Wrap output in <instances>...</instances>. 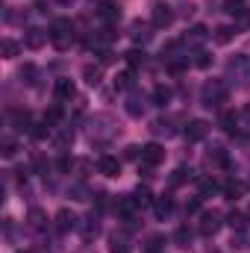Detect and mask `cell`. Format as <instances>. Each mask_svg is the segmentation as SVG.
I'll use <instances>...</instances> for the list:
<instances>
[{
    "label": "cell",
    "instance_id": "cell-5",
    "mask_svg": "<svg viewBox=\"0 0 250 253\" xmlns=\"http://www.w3.org/2000/svg\"><path fill=\"white\" fill-rule=\"evenodd\" d=\"M162 159H165V150H162L156 141H150V144H144V147H141V162H144L147 168H156Z\"/></svg>",
    "mask_w": 250,
    "mask_h": 253
},
{
    "label": "cell",
    "instance_id": "cell-31",
    "mask_svg": "<svg viewBox=\"0 0 250 253\" xmlns=\"http://www.w3.org/2000/svg\"><path fill=\"white\" fill-rule=\"evenodd\" d=\"M71 141H74V129H59V132H56V144H59V147H68Z\"/></svg>",
    "mask_w": 250,
    "mask_h": 253
},
{
    "label": "cell",
    "instance_id": "cell-13",
    "mask_svg": "<svg viewBox=\"0 0 250 253\" xmlns=\"http://www.w3.org/2000/svg\"><path fill=\"white\" fill-rule=\"evenodd\" d=\"M206 39H209V30H206L203 24H197V27H191V30L186 33V39H183V42H186L188 47H197V44H203Z\"/></svg>",
    "mask_w": 250,
    "mask_h": 253
},
{
    "label": "cell",
    "instance_id": "cell-1",
    "mask_svg": "<svg viewBox=\"0 0 250 253\" xmlns=\"http://www.w3.org/2000/svg\"><path fill=\"white\" fill-rule=\"evenodd\" d=\"M121 135V124L112 118V115H94L91 124H88V138L94 144H109L112 138Z\"/></svg>",
    "mask_w": 250,
    "mask_h": 253
},
{
    "label": "cell",
    "instance_id": "cell-16",
    "mask_svg": "<svg viewBox=\"0 0 250 253\" xmlns=\"http://www.w3.org/2000/svg\"><path fill=\"white\" fill-rule=\"evenodd\" d=\"M206 162H209V165H212V162H215V165H230V156H227V150H224V147H218V144H215V147H209Z\"/></svg>",
    "mask_w": 250,
    "mask_h": 253
},
{
    "label": "cell",
    "instance_id": "cell-19",
    "mask_svg": "<svg viewBox=\"0 0 250 253\" xmlns=\"http://www.w3.org/2000/svg\"><path fill=\"white\" fill-rule=\"evenodd\" d=\"M132 197H135V203H138L141 209H144V206H150V203L156 200V197L150 194V189H147V186H138V189L132 191Z\"/></svg>",
    "mask_w": 250,
    "mask_h": 253
},
{
    "label": "cell",
    "instance_id": "cell-36",
    "mask_svg": "<svg viewBox=\"0 0 250 253\" xmlns=\"http://www.w3.org/2000/svg\"><path fill=\"white\" fill-rule=\"evenodd\" d=\"M59 118H62V112H59V109H50V112H44V124H50V126L59 124Z\"/></svg>",
    "mask_w": 250,
    "mask_h": 253
},
{
    "label": "cell",
    "instance_id": "cell-15",
    "mask_svg": "<svg viewBox=\"0 0 250 253\" xmlns=\"http://www.w3.org/2000/svg\"><path fill=\"white\" fill-rule=\"evenodd\" d=\"M100 18L109 21V24L118 21V18H121V6H118L115 0H103V6H100Z\"/></svg>",
    "mask_w": 250,
    "mask_h": 253
},
{
    "label": "cell",
    "instance_id": "cell-35",
    "mask_svg": "<svg viewBox=\"0 0 250 253\" xmlns=\"http://www.w3.org/2000/svg\"><path fill=\"white\" fill-rule=\"evenodd\" d=\"M15 153H18V144H15L12 138H6V141H3V156H6V159H12Z\"/></svg>",
    "mask_w": 250,
    "mask_h": 253
},
{
    "label": "cell",
    "instance_id": "cell-17",
    "mask_svg": "<svg viewBox=\"0 0 250 253\" xmlns=\"http://www.w3.org/2000/svg\"><path fill=\"white\" fill-rule=\"evenodd\" d=\"M171 206H174V203H171V197H168V194H162V197H156V200H153V209H156V215H159V218H168V215H171Z\"/></svg>",
    "mask_w": 250,
    "mask_h": 253
},
{
    "label": "cell",
    "instance_id": "cell-27",
    "mask_svg": "<svg viewBox=\"0 0 250 253\" xmlns=\"http://www.w3.org/2000/svg\"><path fill=\"white\" fill-rule=\"evenodd\" d=\"M230 227L233 230H245V224H248V215H242V212H230Z\"/></svg>",
    "mask_w": 250,
    "mask_h": 253
},
{
    "label": "cell",
    "instance_id": "cell-11",
    "mask_svg": "<svg viewBox=\"0 0 250 253\" xmlns=\"http://www.w3.org/2000/svg\"><path fill=\"white\" fill-rule=\"evenodd\" d=\"M230 74H236V77H250V56L248 53H239V56L230 59Z\"/></svg>",
    "mask_w": 250,
    "mask_h": 253
},
{
    "label": "cell",
    "instance_id": "cell-30",
    "mask_svg": "<svg viewBox=\"0 0 250 253\" xmlns=\"http://www.w3.org/2000/svg\"><path fill=\"white\" fill-rule=\"evenodd\" d=\"M126 65H129V68L144 65V53H141V50H129V53H126Z\"/></svg>",
    "mask_w": 250,
    "mask_h": 253
},
{
    "label": "cell",
    "instance_id": "cell-41",
    "mask_svg": "<svg viewBox=\"0 0 250 253\" xmlns=\"http://www.w3.org/2000/svg\"><path fill=\"white\" fill-rule=\"evenodd\" d=\"M242 115H245V118H248V121H250V103H248V106H245V112H242Z\"/></svg>",
    "mask_w": 250,
    "mask_h": 253
},
{
    "label": "cell",
    "instance_id": "cell-40",
    "mask_svg": "<svg viewBox=\"0 0 250 253\" xmlns=\"http://www.w3.org/2000/svg\"><path fill=\"white\" fill-rule=\"evenodd\" d=\"M71 165H74V162H71L68 156H62V159H59V171H71Z\"/></svg>",
    "mask_w": 250,
    "mask_h": 253
},
{
    "label": "cell",
    "instance_id": "cell-10",
    "mask_svg": "<svg viewBox=\"0 0 250 253\" xmlns=\"http://www.w3.org/2000/svg\"><path fill=\"white\" fill-rule=\"evenodd\" d=\"M27 224H30V230H36V233L47 230V215H44V209L33 206V209H30V215H27Z\"/></svg>",
    "mask_w": 250,
    "mask_h": 253
},
{
    "label": "cell",
    "instance_id": "cell-7",
    "mask_svg": "<svg viewBox=\"0 0 250 253\" xmlns=\"http://www.w3.org/2000/svg\"><path fill=\"white\" fill-rule=\"evenodd\" d=\"M44 42H47V33H44V30H39V27H30V30H27V36H24V44H27L30 50L44 47Z\"/></svg>",
    "mask_w": 250,
    "mask_h": 253
},
{
    "label": "cell",
    "instance_id": "cell-4",
    "mask_svg": "<svg viewBox=\"0 0 250 253\" xmlns=\"http://www.w3.org/2000/svg\"><path fill=\"white\" fill-rule=\"evenodd\" d=\"M150 24H153L156 30L171 27V24H174V12H171V6H168V3H156L153 12H150Z\"/></svg>",
    "mask_w": 250,
    "mask_h": 253
},
{
    "label": "cell",
    "instance_id": "cell-39",
    "mask_svg": "<svg viewBox=\"0 0 250 253\" xmlns=\"http://www.w3.org/2000/svg\"><path fill=\"white\" fill-rule=\"evenodd\" d=\"M91 236H97V224H94V218H88V224H85V239H91Z\"/></svg>",
    "mask_w": 250,
    "mask_h": 253
},
{
    "label": "cell",
    "instance_id": "cell-34",
    "mask_svg": "<svg viewBox=\"0 0 250 253\" xmlns=\"http://www.w3.org/2000/svg\"><path fill=\"white\" fill-rule=\"evenodd\" d=\"M132 39H135V42H147V39H150V33H147L141 24H135V27H132Z\"/></svg>",
    "mask_w": 250,
    "mask_h": 253
},
{
    "label": "cell",
    "instance_id": "cell-24",
    "mask_svg": "<svg viewBox=\"0 0 250 253\" xmlns=\"http://www.w3.org/2000/svg\"><path fill=\"white\" fill-rule=\"evenodd\" d=\"M0 50H3V56H6V59H15L21 47H18V44H15L12 39H3V44H0Z\"/></svg>",
    "mask_w": 250,
    "mask_h": 253
},
{
    "label": "cell",
    "instance_id": "cell-23",
    "mask_svg": "<svg viewBox=\"0 0 250 253\" xmlns=\"http://www.w3.org/2000/svg\"><path fill=\"white\" fill-rule=\"evenodd\" d=\"M233 36H236V27H218V30H215V42H218V44H227Z\"/></svg>",
    "mask_w": 250,
    "mask_h": 253
},
{
    "label": "cell",
    "instance_id": "cell-14",
    "mask_svg": "<svg viewBox=\"0 0 250 253\" xmlns=\"http://www.w3.org/2000/svg\"><path fill=\"white\" fill-rule=\"evenodd\" d=\"M53 94H56V100H71V97L77 94V88H74V83H71V80H56Z\"/></svg>",
    "mask_w": 250,
    "mask_h": 253
},
{
    "label": "cell",
    "instance_id": "cell-43",
    "mask_svg": "<svg viewBox=\"0 0 250 253\" xmlns=\"http://www.w3.org/2000/svg\"><path fill=\"white\" fill-rule=\"evenodd\" d=\"M248 218H250V209H248Z\"/></svg>",
    "mask_w": 250,
    "mask_h": 253
},
{
    "label": "cell",
    "instance_id": "cell-2",
    "mask_svg": "<svg viewBox=\"0 0 250 253\" xmlns=\"http://www.w3.org/2000/svg\"><path fill=\"white\" fill-rule=\"evenodd\" d=\"M50 42H53L56 50H68L71 42H74V24L65 21V18L53 21V27H50Z\"/></svg>",
    "mask_w": 250,
    "mask_h": 253
},
{
    "label": "cell",
    "instance_id": "cell-21",
    "mask_svg": "<svg viewBox=\"0 0 250 253\" xmlns=\"http://www.w3.org/2000/svg\"><path fill=\"white\" fill-rule=\"evenodd\" d=\"M168 100H171V88H168V85H156V88H153V103H156V106H165Z\"/></svg>",
    "mask_w": 250,
    "mask_h": 253
},
{
    "label": "cell",
    "instance_id": "cell-12",
    "mask_svg": "<svg viewBox=\"0 0 250 253\" xmlns=\"http://www.w3.org/2000/svg\"><path fill=\"white\" fill-rule=\"evenodd\" d=\"M77 224H80V221H77V215H74L71 209H62V212H56V230H59V233H71Z\"/></svg>",
    "mask_w": 250,
    "mask_h": 253
},
{
    "label": "cell",
    "instance_id": "cell-32",
    "mask_svg": "<svg viewBox=\"0 0 250 253\" xmlns=\"http://www.w3.org/2000/svg\"><path fill=\"white\" fill-rule=\"evenodd\" d=\"M129 85H132V74H129V71H124V74L115 77V88H129Z\"/></svg>",
    "mask_w": 250,
    "mask_h": 253
},
{
    "label": "cell",
    "instance_id": "cell-3",
    "mask_svg": "<svg viewBox=\"0 0 250 253\" xmlns=\"http://www.w3.org/2000/svg\"><path fill=\"white\" fill-rule=\"evenodd\" d=\"M224 100H227V83L212 80V83H206V85H203V103H206L209 109H218Z\"/></svg>",
    "mask_w": 250,
    "mask_h": 253
},
{
    "label": "cell",
    "instance_id": "cell-37",
    "mask_svg": "<svg viewBox=\"0 0 250 253\" xmlns=\"http://www.w3.org/2000/svg\"><path fill=\"white\" fill-rule=\"evenodd\" d=\"M194 65H197V68H203V71H206V68H209V65H212V56H209V53H203V50H200V53H197V59H194Z\"/></svg>",
    "mask_w": 250,
    "mask_h": 253
},
{
    "label": "cell",
    "instance_id": "cell-22",
    "mask_svg": "<svg viewBox=\"0 0 250 253\" xmlns=\"http://www.w3.org/2000/svg\"><path fill=\"white\" fill-rule=\"evenodd\" d=\"M21 80H24V83H27V85H36V80H39V68H36V65H24V68H21Z\"/></svg>",
    "mask_w": 250,
    "mask_h": 253
},
{
    "label": "cell",
    "instance_id": "cell-29",
    "mask_svg": "<svg viewBox=\"0 0 250 253\" xmlns=\"http://www.w3.org/2000/svg\"><path fill=\"white\" fill-rule=\"evenodd\" d=\"M174 242H177L180 248H188V245H191V233H188L186 227H180V230L174 233Z\"/></svg>",
    "mask_w": 250,
    "mask_h": 253
},
{
    "label": "cell",
    "instance_id": "cell-20",
    "mask_svg": "<svg viewBox=\"0 0 250 253\" xmlns=\"http://www.w3.org/2000/svg\"><path fill=\"white\" fill-rule=\"evenodd\" d=\"M126 115H132V118H141L144 115V103H141V97H126Z\"/></svg>",
    "mask_w": 250,
    "mask_h": 253
},
{
    "label": "cell",
    "instance_id": "cell-33",
    "mask_svg": "<svg viewBox=\"0 0 250 253\" xmlns=\"http://www.w3.org/2000/svg\"><path fill=\"white\" fill-rule=\"evenodd\" d=\"M236 121H239V115H236V112H224V115H221V124H224V129H233V126H236Z\"/></svg>",
    "mask_w": 250,
    "mask_h": 253
},
{
    "label": "cell",
    "instance_id": "cell-6",
    "mask_svg": "<svg viewBox=\"0 0 250 253\" xmlns=\"http://www.w3.org/2000/svg\"><path fill=\"white\" fill-rule=\"evenodd\" d=\"M218 230H221V215H218V212H203V215H200V236L212 239Z\"/></svg>",
    "mask_w": 250,
    "mask_h": 253
},
{
    "label": "cell",
    "instance_id": "cell-25",
    "mask_svg": "<svg viewBox=\"0 0 250 253\" xmlns=\"http://www.w3.org/2000/svg\"><path fill=\"white\" fill-rule=\"evenodd\" d=\"M150 129H153L156 135H174V126H171V121H162V118H159V121H153V126H150Z\"/></svg>",
    "mask_w": 250,
    "mask_h": 253
},
{
    "label": "cell",
    "instance_id": "cell-38",
    "mask_svg": "<svg viewBox=\"0 0 250 253\" xmlns=\"http://www.w3.org/2000/svg\"><path fill=\"white\" fill-rule=\"evenodd\" d=\"M242 191H245V186H242V183H230V186H227V197H239Z\"/></svg>",
    "mask_w": 250,
    "mask_h": 253
},
{
    "label": "cell",
    "instance_id": "cell-28",
    "mask_svg": "<svg viewBox=\"0 0 250 253\" xmlns=\"http://www.w3.org/2000/svg\"><path fill=\"white\" fill-rule=\"evenodd\" d=\"M12 121H15L18 129H27V126H30V112H21V109H18V112H12Z\"/></svg>",
    "mask_w": 250,
    "mask_h": 253
},
{
    "label": "cell",
    "instance_id": "cell-26",
    "mask_svg": "<svg viewBox=\"0 0 250 253\" xmlns=\"http://www.w3.org/2000/svg\"><path fill=\"white\" fill-rule=\"evenodd\" d=\"M83 77H85V83H88V85H97V83H100V68H91V65H85Z\"/></svg>",
    "mask_w": 250,
    "mask_h": 253
},
{
    "label": "cell",
    "instance_id": "cell-8",
    "mask_svg": "<svg viewBox=\"0 0 250 253\" xmlns=\"http://www.w3.org/2000/svg\"><path fill=\"white\" fill-rule=\"evenodd\" d=\"M206 135H209V124H206V121H200V118H197V121H191V124L186 126V138H188V141H203Z\"/></svg>",
    "mask_w": 250,
    "mask_h": 253
},
{
    "label": "cell",
    "instance_id": "cell-18",
    "mask_svg": "<svg viewBox=\"0 0 250 253\" xmlns=\"http://www.w3.org/2000/svg\"><path fill=\"white\" fill-rule=\"evenodd\" d=\"M109 248H112V253H126V251H129V242H126L124 233H112V239H109Z\"/></svg>",
    "mask_w": 250,
    "mask_h": 253
},
{
    "label": "cell",
    "instance_id": "cell-42",
    "mask_svg": "<svg viewBox=\"0 0 250 253\" xmlns=\"http://www.w3.org/2000/svg\"><path fill=\"white\" fill-rule=\"evenodd\" d=\"M56 3H62V6H71V3H74V0H56Z\"/></svg>",
    "mask_w": 250,
    "mask_h": 253
},
{
    "label": "cell",
    "instance_id": "cell-9",
    "mask_svg": "<svg viewBox=\"0 0 250 253\" xmlns=\"http://www.w3.org/2000/svg\"><path fill=\"white\" fill-rule=\"evenodd\" d=\"M97 171H100L103 177H118V174H121V162H118L115 156H100Z\"/></svg>",
    "mask_w": 250,
    "mask_h": 253
}]
</instances>
